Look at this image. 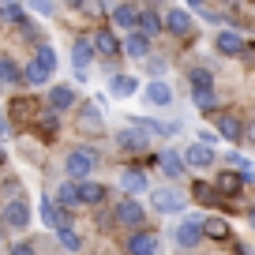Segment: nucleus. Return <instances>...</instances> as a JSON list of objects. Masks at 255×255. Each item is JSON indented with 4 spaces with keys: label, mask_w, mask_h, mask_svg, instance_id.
<instances>
[{
    "label": "nucleus",
    "mask_w": 255,
    "mask_h": 255,
    "mask_svg": "<svg viewBox=\"0 0 255 255\" xmlns=\"http://www.w3.org/2000/svg\"><path fill=\"white\" fill-rule=\"evenodd\" d=\"M244 139H248V143L255 146V117H252V120H248V124H244Z\"/></svg>",
    "instance_id": "58836bf2"
},
{
    "label": "nucleus",
    "mask_w": 255,
    "mask_h": 255,
    "mask_svg": "<svg viewBox=\"0 0 255 255\" xmlns=\"http://www.w3.org/2000/svg\"><path fill=\"white\" fill-rule=\"evenodd\" d=\"M41 218H45V225L49 229H68V214H64V210H56L53 207V199H41Z\"/></svg>",
    "instance_id": "dca6fc26"
},
{
    "label": "nucleus",
    "mask_w": 255,
    "mask_h": 255,
    "mask_svg": "<svg viewBox=\"0 0 255 255\" xmlns=\"http://www.w3.org/2000/svg\"><path fill=\"white\" fill-rule=\"evenodd\" d=\"M165 30L176 34V38H188L191 34V11L188 8H169L165 11Z\"/></svg>",
    "instance_id": "423d86ee"
},
{
    "label": "nucleus",
    "mask_w": 255,
    "mask_h": 255,
    "mask_svg": "<svg viewBox=\"0 0 255 255\" xmlns=\"http://www.w3.org/2000/svg\"><path fill=\"white\" fill-rule=\"evenodd\" d=\"M79 128H83V131H102V113H98L94 105H87L83 117H79Z\"/></svg>",
    "instance_id": "cd10ccee"
},
{
    "label": "nucleus",
    "mask_w": 255,
    "mask_h": 255,
    "mask_svg": "<svg viewBox=\"0 0 255 255\" xmlns=\"http://www.w3.org/2000/svg\"><path fill=\"white\" fill-rule=\"evenodd\" d=\"M0 240H4V229H0Z\"/></svg>",
    "instance_id": "a19ab883"
},
{
    "label": "nucleus",
    "mask_w": 255,
    "mask_h": 255,
    "mask_svg": "<svg viewBox=\"0 0 255 255\" xmlns=\"http://www.w3.org/2000/svg\"><path fill=\"white\" fill-rule=\"evenodd\" d=\"M158 30H165V19L158 15V8H143V15H139V34H143V38H154Z\"/></svg>",
    "instance_id": "f8f14e48"
},
{
    "label": "nucleus",
    "mask_w": 255,
    "mask_h": 255,
    "mask_svg": "<svg viewBox=\"0 0 255 255\" xmlns=\"http://www.w3.org/2000/svg\"><path fill=\"white\" fill-rule=\"evenodd\" d=\"M11 255H34V248L30 244H15V248H11Z\"/></svg>",
    "instance_id": "ea45409f"
},
{
    "label": "nucleus",
    "mask_w": 255,
    "mask_h": 255,
    "mask_svg": "<svg viewBox=\"0 0 255 255\" xmlns=\"http://www.w3.org/2000/svg\"><path fill=\"white\" fill-rule=\"evenodd\" d=\"M214 188L222 191V195H237V191L244 188V176H237L233 169H225V173H222V176L214 180Z\"/></svg>",
    "instance_id": "5701e85b"
},
{
    "label": "nucleus",
    "mask_w": 255,
    "mask_h": 255,
    "mask_svg": "<svg viewBox=\"0 0 255 255\" xmlns=\"http://www.w3.org/2000/svg\"><path fill=\"white\" fill-rule=\"evenodd\" d=\"M56 128H60V120H56V113H53V109L38 117V131H41V139H53V135H56Z\"/></svg>",
    "instance_id": "c85d7f7f"
},
{
    "label": "nucleus",
    "mask_w": 255,
    "mask_h": 255,
    "mask_svg": "<svg viewBox=\"0 0 255 255\" xmlns=\"http://www.w3.org/2000/svg\"><path fill=\"white\" fill-rule=\"evenodd\" d=\"M203 237H207L203 222H180V225H176V244H180V248H195Z\"/></svg>",
    "instance_id": "1a4fd4ad"
},
{
    "label": "nucleus",
    "mask_w": 255,
    "mask_h": 255,
    "mask_svg": "<svg viewBox=\"0 0 255 255\" xmlns=\"http://www.w3.org/2000/svg\"><path fill=\"white\" fill-rule=\"evenodd\" d=\"M191 98H195V105H199V109H214V105H218L214 87H207V90H191Z\"/></svg>",
    "instance_id": "473e14b6"
},
{
    "label": "nucleus",
    "mask_w": 255,
    "mask_h": 255,
    "mask_svg": "<svg viewBox=\"0 0 255 255\" xmlns=\"http://www.w3.org/2000/svg\"><path fill=\"white\" fill-rule=\"evenodd\" d=\"M203 229H207L210 240H229V222H225V218H207Z\"/></svg>",
    "instance_id": "a878e982"
},
{
    "label": "nucleus",
    "mask_w": 255,
    "mask_h": 255,
    "mask_svg": "<svg viewBox=\"0 0 255 255\" xmlns=\"http://www.w3.org/2000/svg\"><path fill=\"white\" fill-rule=\"evenodd\" d=\"M64 169H68V176H72L75 184H83V180H87V176L98 169V154H94V150H87V146H79V150L68 154Z\"/></svg>",
    "instance_id": "f257e3e1"
},
{
    "label": "nucleus",
    "mask_w": 255,
    "mask_h": 255,
    "mask_svg": "<svg viewBox=\"0 0 255 255\" xmlns=\"http://www.w3.org/2000/svg\"><path fill=\"white\" fill-rule=\"evenodd\" d=\"M150 207L158 214H180L184 210V195L176 188H154L150 191Z\"/></svg>",
    "instance_id": "f03ea898"
},
{
    "label": "nucleus",
    "mask_w": 255,
    "mask_h": 255,
    "mask_svg": "<svg viewBox=\"0 0 255 255\" xmlns=\"http://www.w3.org/2000/svg\"><path fill=\"white\" fill-rule=\"evenodd\" d=\"M124 53L131 56V60H146V53H150V38H143V34H131V38L124 41Z\"/></svg>",
    "instance_id": "412c9836"
},
{
    "label": "nucleus",
    "mask_w": 255,
    "mask_h": 255,
    "mask_svg": "<svg viewBox=\"0 0 255 255\" xmlns=\"http://www.w3.org/2000/svg\"><path fill=\"white\" fill-rule=\"evenodd\" d=\"M0 19H4V23H23V8H19V4H0Z\"/></svg>",
    "instance_id": "72a5a7b5"
},
{
    "label": "nucleus",
    "mask_w": 255,
    "mask_h": 255,
    "mask_svg": "<svg viewBox=\"0 0 255 255\" xmlns=\"http://www.w3.org/2000/svg\"><path fill=\"white\" fill-rule=\"evenodd\" d=\"M195 199H199V203H218V188H207V184H195Z\"/></svg>",
    "instance_id": "e433bc0d"
},
{
    "label": "nucleus",
    "mask_w": 255,
    "mask_h": 255,
    "mask_svg": "<svg viewBox=\"0 0 255 255\" xmlns=\"http://www.w3.org/2000/svg\"><path fill=\"white\" fill-rule=\"evenodd\" d=\"M218 135L237 143V139H244V124H240L237 117H229V113H222V117H218Z\"/></svg>",
    "instance_id": "ddd939ff"
},
{
    "label": "nucleus",
    "mask_w": 255,
    "mask_h": 255,
    "mask_svg": "<svg viewBox=\"0 0 255 255\" xmlns=\"http://www.w3.org/2000/svg\"><path fill=\"white\" fill-rule=\"evenodd\" d=\"M113 214H117V225H124V229H135V233H139V225H143V218H146V207H139L135 199H120Z\"/></svg>",
    "instance_id": "7ed1b4c3"
},
{
    "label": "nucleus",
    "mask_w": 255,
    "mask_h": 255,
    "mask_svg": "<svg viewBox=\"0 0 255 255\" xmlns=\"http://www.w3.org/2000/svg\"><path fill=\"white\" fill-rule=\"evenodd\" d=\"M120 188L131 191V195L146 191V173H139V169H128V173H120Z\"/></svg>",
    "instance_id": "4be33fe9"
},
{
    "label": "nucleus",
    "mask_w": 255,
    "mask_h": 255,
    "mask_svg": "<svg viewBox=\"0 0 255 255\" xmlns=\"http://www.w3.org/2000/svg\"><path fill=\"white\" fill-rule=\"evenodd\" d=\"M199 143H203V146H210V150H214L218 135H214V131H207V128H203V131H199Z\"/></svg>",
    "instance_id": "4c0bfd02"
},
{
    "label": "nucleus",
    "mask_w": 255,
    "mask_h": 255,
    "mask_svg": "<svg viewBox=\"0 0 255 255\" xmlns=\"http://www.w3.org/2000/svg\"><path fill=\"white\" fill-rule=\"evenodd\" d=\"M56 203H64V207H75V203H79V184H75V180H64L60 188H56Z\"/></svg>",
    "instance_id": "bb28decb"
},
{
    "label": "nucleus",
    "mask_w": 255,
    "mask_h": 255,
    "mask_svg": "<svg viewBox=\"0 0 255 255\" xmlns=\"http://www.w3.org/2000/svg\"><path fill=\"white\" fill-rule=\"evenodd\" d=\"M214 45H218V53H225V56H237V53H244V38H240L237 30H222Z\"/></svg>",
    "instance_id": "4468645a"
},
{
    "label": "nucleus",
    "mask_w": 255,
    "mask_h": 255,
    "mask_svg": "<svg viewBox=\"0 0 255 255\" xmlns=\"http://www.w3.org/2000/svg\"><path fill=\"white\" fill-rule=\"evenodd\" d=\"M38 64H41V68H45L49 75H53V68H56V53H53V49H49V45H41V49H38Z\"/></svg>",
    "instance_id": "c9c22d12"
},
{
    "label": "nucleus",
    "mask_w": 255,
    "mask_h": 255,
    "mask_svg": "<svg viewBox=\"0 0 255 255\" xmlns=\"http://www.w3.org/2000/svg\"><path fill=\"white\" fill-rule=\"evenodd\" d=\"M4 222H8L11 229H26V225H30V203L26 199L4 203Z\"/></svg>",
    "instance_id": "39448f33"
},
{
    "label": "nucleus",
    "mask_w": 255,
    "mask_h": 255,
    "mask_svg": "<svg viewBox=\"0 0 255 255\" xmlns=\"http://www.w3.org/2000/svg\"><path fill=\"white\" fill-rule=\"evenodd\" d=\"M117 146H120V150L139 154V150H146V146H150V135H146L143 128H124V131H117Z\"/></svg>",
    "instance_id": "20e7f679"
},
{
    "label": "nucleus",
    "mask_w": 255,
    "mask_h": 255,
    "mask_svg": "<svg viewBox=\"0 0 255 255\" xmlns=\"http://www.w3.org/2000/svg\"><path fill=\"white\" fill-rule=\"evenodd\" d=\"M23 79H26V83H34V87H41V83L49 79V72H45V68H41L38 60H30V64H26V68H23Z\"/></svg>",
    "instance_id": "7c9ffc66"
},
{
    "label": "nucleus",
    "mask_w": 255,
    "mask_h": 255,
    "mask_svg": "<svg viewBox=\"0 0 255 255\" xmlns=\"http://www.w3.org/2000/svg\"><path fill=\"white\" fill-rule=\"evenodd\" d=\"M135 90H139V83L131 79V75H113L109 79V94L113 98H131Z\"/></svg>",
    "instance_id": "f3484780"
},
{
    "label": "nucleus",
    "mask_w": 255,
    "mask_h": 255,
    "mask_svg": "<svg viewBox=\"0 0 255 255\" xmlns=\"http://www.w3.org/2000/svg\"><path fill=\"white\" fill-rule=\"evenodd\" d=\"M79 203H87V207H98V203H105V188L94 180H83L79 184Z\"/></svg>",
    "instance_id": "6ab92c4d"
},
{
    "label": "nucleus",
    "mask_w": 255,
    "mask_h": 255,
    "mask_svg": "<svg viewBox=\"0 0 255 255\" xmlns=\"http://www.w3.org/2000/svg\"><path fill=\"white\" fill-rule=\"evenodd\" d=\"M252 222H255V214H252Z\"/></svg>",
    "instance_id": "79ce46f5"
},
{
    "label": "nucleus",
    "mask_w": 255,
    "mask_h": 255,
    "mask_svg": "<svg viewBox=\"0 0 255 255\" xmlns=\"http://www.w3.org/2000/svg\"><path fill=\"white\" fill-rule=\"evenodd\" d=\"M128 252H131V255H158V233L139 229L135 237L128 240Z\"/></svg>",
    "instance_id": "0eeeda50"
},
{
    "label": "nucleus",
    "mask_w": 255,
    "mask_h": 255,
    "mask_svg": "<svg viewBox=\"0 0 255 255\" xmlns=\"http://www.w3.org/2000/svg\"><path fill=\"white\" fill-rule=\"evenodd\" d=\"M109 15H113V26H124V30H139V15H143V11L131 8V4H117V8H109Z\"/></svg>",
    "instance_id": "6e6552de"
},
{
    "label": "nucleus",
    "mask_w": 255,
    "mask_h": 255,
    "mask_svg": "<svg viewBox=\"0 0 255 255\" xmlns=\"http://www.w3.org/2000/svg\"><path fill=\"white\" fill-rule=\"evenodd\" d=\"M94 49L102 56H117L120 53V41H117V34H113V30H98L94 34Z\"/></svg>",
    "instance_id": "aec40b11"
},
{
    "label": "nucleus",
    "mask_w": 255,
    "mask_h": 255,
    "mask_svg": "<svg viewBox=\"0 0 255 255\" xmlns=\"http://www.w3.org/2000/svg\"><path fill=\"white\" fill-rule=\"evenodd\" d=\"M75 105V94H72V87H49V109L53 113H64V109H72Z\"/></svg>",
    "instance_id": "9d476101"
},
{
    "label": "nucleus",
    "mask_w": 255,
    "mask_h": 255,
    "mask_svg": "<svg viewBox=\"0 0 255 255\" xmlns=\"http://www.w3.org/2000/svg\"><path fill=\"white\" fill-rule=\"evenodd\" d=\"M184 161H188L191 169H207L210 161H214V150H210V146H203V143H191L188 150H184Z\"/></svg>",
    "instance_id": "9b49d317"
},
{
    "label": "nucleus",
    "mask_w": 255,
    "mask_h": 255,
    "mask_svg": "<svg viewBox=\"0 0 255 255\" xmlns=\"http://www.w3.org/2000/svg\"><path fill=\"white\" fill-rule=\"evenodd\" d=\"M184 165H188V161H184V158H176L173 150H165V154H161V169H165L169 176H180V173H184Z\"/></svg>",
    "instance_id": "2f4dec72"
},
{
    "label": "nucleus",
    "mask_w": 255,
    "mask_h": 255,
    "mask_svg": "<svg viewBox=\"0 0 255 255\" xmlns=\"http://www.w3.org/2000/svg\"><path fill=\"white\" fill-rule=\"evenodd\" d=\"M146 102H150V105H169V102H173V90H169V83H161V79L146 83Z\"/></svg>",
    "instance_id": "a211bd4d"
},
{
    "label": "nucleus",
    "mask_w": 255,
    "mask_h": 255,
    "mask_svg": "<svg viewBox=\"0 0 255 255\" xmlns=\"http://www.w3.org/2000/svg\"><path fill=\"white\" fill-rule=\"evenodd\" d=\"M0 83H8V87L23 83V68H15V60H11V56H0Z\"/></svg>",
    "instance_id": "b1692460"
},
{
    "label": "nucleus",
    "mask_w": 255,
    "mask_h": 255,
    "mask_svg": "<svg viewBox=\"0 0 255 255\" xmlns=\"http://www.w3.org/2000/svg\"><path fill=\"white\" fill-rule=\"evenodd\" d=\"M56 240H60V248H68V252H79V248H83V237H79V233L72 229V225L56 233Z\"/></svg>",
    "instance_id": "c756f323"
},
{
    "label": "nucleus",
    "mask_w": 255,
    "mask_h": 255,
    "mask_svg": "<svg viewBox=\"0 0 255 255\" xmlns=\"http://www.w3.org/2000/svg\"><path fill=\"white\" fill-rule=\"evenodd\" d=\"M11 117H23V120H38L41 113H38V105H34L30 98H15V102H11Z\"/></svg>",
    "instance_id": "393cba45"
},
{
    "label": "nucleus",
    "mask_w": 255,
    "mask_h": 255,
    "mask_svg": "<svg viewBox=\"0 0 255 255\" xmlns=\"http://www.w3.org/2000/svg\"><path fill=\"white\" fill-rule=\"evenodd\" d=\"M94 53H98V49H94V38H75V45H72V60L79 64V72L87 68L90 60H94Z\"/></svg>",
    "instance_id": "2eb2a0df"
},
{
    "label": "nucleus",
    "mask_w": 255,
    "mask_h": 255,
    "mask_svg": "<svg viewBox=\"0 0 255 255\" xmlns=\"http://www.w3.org/2000/svg\"><path fill=\"white\" fill-rule=\"evenodd\" d=\"M207 87H214V79H210V72H203V68H195V72H191V90H207Z\"/></svg>",
    "instance_id": "f704fd0d"
}]
</instances>
